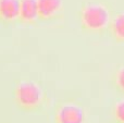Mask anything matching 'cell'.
<instances>
[{"label":"cell","instance_id":"1","mask_svg":"<svg viewBox=\"0 0 124 123\" xmlns=\"http://www.w3.org/2000/svg\"><path fill=\"white\" fill-rule=\"evenodd\" d=\"M116 11L108 0H85L78 10V22L83 33L88 35H105Z\"/></svg>","mask_w":124,"mask_h":123},{"label":"cell","instance_id":"2","mask_svg":"<svg viewBox=\"0 0 124 123\" xmlns=\"http://www.w3.org/2000/svg\"><path fill=\"white\" fill-rule=\"evenodd\" d=\"M46 93L36 82L27 78L19 81L13 89V101L23 112H37L46 104Z\"/></svg>","mask_w":124,"mask_h":123},{"label":"cell","instance_id":"3","mask_svg":"<svg viewBox=\"0 0 124 123\" xmlns=\"http://www.w3.org/2000/svg\"><path fill=\"white\" fill-rule=\"evenodd\" d=\"M54 123H85L86 113L76 100L64 99L57 104L54 113Z\"/></svg>","mask_w":124,"mask_h":123},{"label":"cell","instance_id":"4","mask_svg":"<svg viewBox=\"0 0 124 123\" xmlns=\"http://www.w3.org/2000/svg\"><path fill=\"white\" fill-rule=\"evenodd\" d=\"M37 7L39 22H54L64 16V0H37Z\"/></svg>","mask_w":124,"mask_h":123},{"label":"cell","instance_id":"5","mask_svg":"<svg viewBox=\"0 0 124 123\" xmlns=\"http://www.w3.org/2000/svg\"><path fill=\"white\" fill-rule=\"evenodd\" d=\"M38 20L37 0H20L17 23L22 25H36Z\"/></svg>","mask_w":124,"mask_h":123},{"label":"cell","instance_id":"6","mask_svg":"<svg viewBox=\"0 0 124 123\" xmlns=\"http://www.w3.org/2000/svg\"><path fill=\"white\" fill-rule=\"evenodd\" d=\"M20 0H0V23L3 25L17 23Z\"/></svg>","mask_w":124,"mask_h":123},{"label":"cell","instance_id":"7","mask_svg":"<svg viewBox=\"0 0 124 123\" xmlns=\"http://www.w3.org/2000/svg\"><path fill=\"white\" fill-rule=\"evenodd\" d=\"M107 34L113 41L118 44H124V11L119 13L116 12Z\"/></svg>","mask_w":124,"mask_h":123},{"label":"cell","instance_id":"8","mask_svg":"<svg viewBox=\"0 0 124 123\" xmlns=\"http://www.w3.org/2000/svg\"><path fill=\"white\" fill-rule=\"evenodd\" d=\"M112 86L119 94L124 96V63L116 65L111 77Z\"/></svg>","mask_w":124,"mask_h":123},{"label":"cell","instance_id":"9","mask_svg":"<svg viewBox=\"0 0 124 123\" xmlns=\"http://www.w3.org/2000/svg\"><path fill=\"white\" fill-rule=\"evenodd\" d=\"M112 118L114 123H124V99L116 102L112 108Z\"/></svg>","mask_w":124,"mask_h":123}]
</instances>
